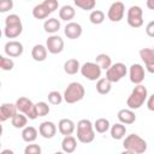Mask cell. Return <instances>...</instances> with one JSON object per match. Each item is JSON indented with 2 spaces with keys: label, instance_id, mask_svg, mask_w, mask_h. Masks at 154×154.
<instances>
[{
  "label": "cell",
  "instance_id": "6da1fadb",
  "mask_svg": "<svg viewBox=\"0 0 154 154\" xmlns=\"http://www.w3.org/2000/svg\"><path fill=\"white\" fill-rule=\"evenodd\" d=\"M147 97H148L147 88L142 84H138L132 89L131 94L129 95L126 100V106L129 107V109H138L146 102Z\"/></svg>",
  "mask_w": 154,
  "mask_h": 154
},
{
  "label": "cell",
  "instance_id": "7a4b0ae2",
  "mask_svg": "<svg viewBox=\"0 0 154 154\" xmlns=\"http://www.w3.org/2000/svg\"><path fill=\"white\" fill-rule=\"evenodd\" d=\"M123 147L134 154H143L147 150V142L137 134H130L123 141Z\"/></svg>",
  "mask_w": 154,
  "mask_h": 154
},
{
  "label": "cell",
  "instance_id": "3957f363",
  "mask_svg": "<svg viewBox=\"0 0 154 154\" xmlns=\"http://www.w3.org/2000/svg\"><path fill=\"white\" fill-rule=\"evenodd\" d=\"M85 95V89L79 82H71L63 95V100L66 103H76L81 101Z\"/></svg>",
  "mask_w": 154,
  "mask_h": 154
},
{
  "label": "cell",
  "instance_id": "277c9868",
  "mask_svg": "<svg viewBox=\"0 0 154 154\" xmlns=\"http://www.w3.org/2000/svg\"><path fill=\"white\" fill-rule=\"evenodd\" d=\"M95 138L93 123L89 119H81L77 123V140L81 143H90Z\"/></svg>",
  "mask_w": 154,
  "mask_h": 154
},
{
  "label": "cell",
  "instance_id": "5b68a950",
  "mask_svg": "<svg viewBox=\"0 0 154 154\" xmlns=\"http://www.w3.org/2000/svg\"><path fill=\"white\" fill-rule=\"evenodd\" d=\"M16 108H17V111L19 112V113H23L26 118H29V119H31V120H35L36 118H37V116H36V109H35V103L30 100V99H28V97H25V96H20L17 101H16Z\"/></svg>",
  "mask_w": 154,
  "mask_h": 154
},
{
  "label": "cell",
  "instance_id": "8992f818",
  "mask_svg": "<svg viewBox=\"0 0 154 154\" xmlns=\"http://www.w3.org/2000/svg\"><path fill=\"white\" fill-rule=\"evenodd\" d=\"M128 73V67L123 63H116L109 66V69L106 70V79L111 83L119 82L123 77H125Z\"/></svg>",
  "mask_w": 154,
  "mask_h": 154
},
{
  "label": "cell",
  "instance_id": "52a82bcc",
  "mask_svg": "<svg viewBox=\"0 0 154 154\" xmlns=\"http://www.w3.org/2000/svg\"><path fill=\"white\" fill-rule=\"evenodd\" d=\"M126 22L131 28H140L143 25V11L140 6L132 5L126 13Z\"/></svg>",
  "mask_w": 154,
  "mask_h": 154
},
{
  "label": "cell",
  "instance_id": "ba28073f",
  "mask_svg": "<svg viewBox=\"0 0 154 154\" xmlns=\"http://www.w3.org/2000/svg\"><path fill=\"white\" fill-rule=\"evenodd\" d=\"M83 77H85L89 81H97L101 78V69L93 61H87L84 63L81 69H79Z\"/></svg>",
  "mask_w": 154,
  "mask_h": 154
},
{
  "label": "cell",
  "instance_id": "9c48e42d",
  "mask_svg": "<svg viewBox=\"0 0 154 154\" xmlns=\"http://www.w3.org/2000/svg\"><path fill=\"white\" fill-rule=\"evenodd\" d=\"M124 13H125V5L122 1H116L109 6L107 11V17L111 22H120L124 17Z\"/></svg>",
  "mask_w": 154,
  "mask_h": 154
},
{
  "label": "cell",
  "instance_id": "30bf717a",
  "mask_svg": "<svg viewBox=\"0 0 154 154\" xmlns=\"http://www.w3.org/2000/svg\"><path fill=\"white\" fill-rule=\"evenodd\" d=\"M46 49L51 54H59L64 49V40L59 35H51L46 41Z\"/></svg>",
  "mask_w": 154,
  "mask_h": 154
},
{
  "label": "cell",
  "instance_id": "8fae6325",
  "mask_svg": "<svg viewBox=\"0 0 154 154\" xmlns=\"http://www.w3.org/2000/svg\"><path fill=\"white\" fill-rule=\"evenodd\" d=\"M130 82L138 85L144 81V67L141 64H132L129 69Z\"/></svg>",
  "mask_w": 154,
  "mask_h": 154
},
{
  "label": "cell",
  "instance_id": "7c38bea8",
  "mask_svg": "<svg viewBox=\"0 0 154 154\" xmlns=\"http://www.w3.org/2000/svg\"><path fill=\"white\" fill-rule=\"evenodd\" d=\"M4 51L8 58H17V57H20L23 54L24 47L19 41L13 40V41H8L5 43Z\"/></svg>",
  "mask_w": 154,
  "mask_h": 154
},
{
  "label": "cell",
  "instance_id": "4fadbf2b",
  "mask_svg": "<svg viewBox=\"0 0 154 154\" xmlns=\"http://www.w3.org/2000/svg\"><path fill=\"white\" fill-rule=\"evenodd\" d=\"M140 58L146 65V69L149 73L154 72V49L153 48H142L140 51Z\"/></svg>",
  "mask_w": 154,
  "mask_h": 154
},
{
  "label": "cell",
  "instance_id": "5bb4252c",
  "mask_svg": "<svg viewBox=\"0 0 154 154\" xmlns=\"http://www.w3.org/2000/svg\"><path fill=\"white\" fill-rule=\"evenodd\" d=\"M82 25L79 23H76V22H69L66 25H65V29H64V34L67 38L70 40H76L81 35H82Z\"/></svg>",
  "mask_w": 154,
  "mask_h": 154
},
{
  "label": "cell",
  "instance_id": "9a60e30c",
  "mask_svg": "<svg viewBox=\"0 0 154 154\" xmlns=\"http://www.w3.org/2000/svg\"><path fill=\"white\" fill-rule=\"evenodd\" d=\"M18 113L16 105L14 103H2L0 106V123L6 122L7 119H12L13 116H16Z\"/></svg>",
  "mask_w": 154,
  "mask_h": 154
},
{
  "label": "cell",
  "instance_id": "2e32d148",
  "mask_svg": "<svg viewBox=\"0 0 154 154\" xmlns=\"http://www.w3.org/2000/svg\"><path fill=\"white\" fill-rule=\"evenodd\" d=\"M38 132L43 138H53L57 134V126L53 122H42L38 126Z\"/></svg>",
  "mask_w": 154,
  "mask_h": 154
},
{
  "label": "cell",
  "instance_id": "e0dca14e",
  "mask_svg": "<svg viewBox=\"0 0 154 154\" xmlns=\"http://www.w3.org/2000/svg\"><path fill=\"white\" fill-rule=\"evenodd\" d=\"M58 129H59V132L61 135H64V137H65V136H71L73 134L76 125H75L73 120H71L69 118H63L58 123Z\"/></svg>",
  "mask_w": 154,
  "mask_h": 154
},
{
  "label": "cell",
  "instance_id": "ac0fdd59",
  "mask_svg": "<svg viewBox=\"0 0 154 154\" xmlns=\"http://www.w3.org/2000/svg\"><path fill=\"white\" fill-rule=\"evenodd\" d=\"M118 117V120L120 124L123 125H129V124H132L136 122V116H135V112L132 109H129V108H123L118 112L117 114Z\"/></svg>",
  "mask_w": 154,
  "mask_h": 154
},
{
  "label": "cell",
  "instance_id": "d6986e66",
  "mask_svg": "<svg viewBox=\"0 0 154 154\" xmlns=\"http://www.w3.org/2000/svg\"><path fill=\"white\" fill-rule=\"evenodd\" d=\"M77 148V141L73 136H65L61 141V149L65 154H71Z\"/></svg>",
  "mask_w": 154,
  "mask_h": 154
},
{
  "label": "cell",
  "instance_id": "ffe728a7",
  "mask_svg": "<svg viewBox=\"0 0 154 154\" xmlns=\"http://www.w3.org/2000/svg\"><path fill=\"white\" fill-rule=\"evenodd\" d=\"M47 49H46V46L43 45H35L31 49V57L35 61H45L46 58H47Z\"/></svg>",
  "mask_w": 154,
  "mask_h": 154
},
{
  "label": "cell",
  "instance_id": "44dd1931",
  "mask_svg": "<svg viewBox=\"0 0 154 154\" xmlns=\"http://www.w3.org/2000/svg\"><path fill=\"white\" fill-rule=\"evenodd\" d=\"M43 29H45L46 32L55 35V32H58L59 29H60L59 19H57V18H48V19H46L45 23H43Z\"/></svg>",
  "mask_w": 154,
  "mask_h": 154
},
{
  "label": "cell",
  "instance_id": "7402d4cb",
  "mask_svg": "<svg viewBox=\"0 0 154 154\" xmlns=\"http://www.w3.org/2000/svg\"><path fill=\"white\" fill-rule=\"evenodd\" d=\"M23 31L22 24H14V25H5L4 34L7 38H16L18 37Z\"/></svg>",
  "mask_w": 154,
  "mask_h": 154
},
{
  "label": "cell",
  "instance_id": "603a6c76",
  "mask_svg": "<svg viewBox=\"0 0 154 154\" xmlns=\"http://www.w3.org/2000/svg\"><path fill=\"white\" fill-rule=\"evenodd\" d=\"M109 131H111V137L113 140H122L125 137L126 128H125V125H123L120 123H116L114 125H112L109 128Z\"/></svg>",
  "mask_w": 154,
  "mask_h": 154
},
{
  "label": "cell",
  "instance_id": "cb8c5ba5",
  "mask_svg": "<svg viewBox=\"0 0 154 154\" xmlns=\"http://www.w3.org/2000/svg\"><path fill=\"white\" fill-rule=\"evenodd\" d=\"M75 14H76V11L71 5H64L59 10V18L65 22H70L71 19H73Z\"/></svg>",
  "mask_w": 154,
  "mask_h": 154
},
{
  "label": "cell",
  "instance_id": "d4e9b609",
  "mask_svg": "<svg viewBox=\"0 0 154 154\" xmlns=\"http://www.w3.org/2000/svg\"><path fill=\"white\" fill-rule=\"evenodd\" d=\"M81 69V64L77 59H69L64 63V71L67 75H76Z\"/></svg>",
  "mask_w": 154,
  "mask_h": 154
},
{
  "label": "cell",
  "instance_id": "484cf974",
  "mask_svg": "<svg viewBox=\"0 0 154 154\" xmlns=\"http://www.w3.org/2000/svg\"><path fill=\"white\" fill-rule=\"evenodd\" d=\"M22 138L26 143H32L37 138V130L34 126H25L22 130Z\"/></svg>",
  "mask_w": 154,
  "mask_h": 154
},
{
  "label": "cell",
  "instance_id": "4316f807",
  "mask_svg": "<svg viewBox=\"0 0 154 154\" xmlns=\"http://www.w3.org/2000/svg\"><path fill=\"white\" fill-rule=\"evenodd\" d=\"M95 64L101 69V70H107L109 69V66L112 65V59L109 55L105 54V53H101V54H97L96 58H95Z\"/></svg>",
  "mask_w": 154,
  "mask_h": 154
},
{
  "label": "cell",
  "instance_id": "83f0119b",
  "mask_svg": "<svg viewBox=\"0 0 154 154\" xmlns=\"http://www.w3.org/2000/svg\"><path fill=\"white\" fill-rule=\"evenodd\" d=\"M93 128L96 132L99 134H105L106 131L109 130L111 125H109V120L106 118H99L95 120V123L93 124Z\"/></svg>",
  "mask_w": 154,
  "mask_h": 154
},
{
  "label": "cell",
  "instance_id": "f1b7e54d",
  "mask_svg": "<svg viewBox=\"0 0 154 154\" xmlns=\"http://www.w3.org/2000/svg\"><path fill=\"white\" fill-rule=\"evenodd\" d=\"M111 89H112V83L108 82L106 78L97 79V82H96V91L99 94L106 95V94H108L111 91Z\"/></svg>",
  "mask_w": 154,
  "mask_h": 154
},
{
  "label": "cell",
  "instance_id": "f546056e",
  "mask_svg": "<svg viewBox=\"0 0 154 154\" xmlns=\"http://www.w3.org/2000/svg\"><path fill=\"white\" fill-rule=\"evenodd\" d=\"M51 14V12L43 6V4H38L36 5L34 8H32V16L36 18V19H46L48 18V16Z\"/></svg>",
  "mask_w": 154,
  "mask_h": 154
},
{
  "label": "cell",
  "instance_id": "4dcf8cb0",
  "mask_svg": "<svg viewBox=\"0 0 154 154\" xmlns=\"http://www.w3.org/2000/svg\"><path fill=\"white\" fill-rule=\"evenodd\" d=\"M26 123H28V118L23 113H19V112L16 116H13V118L11 119V124L16 129H24L26 126Z\"/></svg>",
  "mask_w": 154,
  "mask_h": 154
},
{
  "label": "cell",
  "instance_id": "1f68e13d",
  "mask_svg": "<svg viewBox=\"0 0 154 154\" xmlns=\"http://www.w3.org/2000/svg\"><path fill=\"white\" fill-rule=\"evenodd\" d=\"M89 20L90 23L95 24V25H99L101 23H103L105 20V13L100 10H93L89 14Z\"/></svg>",
  "mask_w": 154,
  "mask_h": 154
},
{
  "label": "cell",
  "instance_id": "d6a6232c",
  "mask_svg": "<svg viewBox=\"0 0 154 154\" xmlns=\"http://www.w3.org/2000/svg\"><path fill=\"white\" fill-rule=\"evenodd\" d=\"M35 109H36L37 118L38 117H45V116H47L51 112V108H49L48 103L45 102V101H40V102L35 103Z\"/></svg>",
  "mask_w": 154,
  "mask_h": 154
},
{
  "label": "cell",
  "instance_id": "836d02e7",
  "mask_svg": "<svg viewBox=\"0 0 154 154\" xmlns=\"http://www.w3.org/2000/svg\"><path fill=\"white\" fill-rule=\"evenodd\" d=\"M75 5L84 11H90V10H94V7L96 6V1L95 0H75Z\"/></svg>",
  "mask_w": 154,
  "mask_h": 154
},
{
  "label": "cell",
  "instance_id": "e575fe53",
  "mask_svg": "<svg viewBox=\"0 0 154 154\" xmlns=\"http://www.w3.org/2000/svg\"><path fill=\"white\" fill-rule=\"evenodd\" d=\"M47 97H48L49 103H52V105H60L63 102V95L59 91H57V90L49 91Z\"/></svg>",
  "mask_w": 154,
  "mask_h": 154
},
{
  "label": "cell",
  "instance_id": "d590c367",
  "mask_svg": "<svg viewBox=\"0 0 154 154\" xmlns=\"http://www.w3.org/2000/svg\"><path fill=\"white\" fill-rule=\"evenodd\" d=\"M41 153H42V149L36 143H29L24 148V154H41Z\"/></svg>",
  "mask_w": 154,
  "mask_h": 154
},
{
  "label": "cell",
  "instance_id": "8d00e7d4",
  "mask_svg": "<svg viewBox=\"0 0 154 154\" xmlns=\"http://www.w3.org/2000/svg\"><path fill=\"white\" fill-rule=\"evenodd\" d=\"M14 67V61L11 58H2L1 64H0V69L4 71H11Z\"/></svg>",
  "mask_w": 154,
  "mask_h": 154
},
{
  "label": "cell",
  "instance_id": "74e56055",
  "mask_svg": "<svg viewBox=\"0 0 154 154\" xmlns=\"http://www.w3.org/2000/svg\"><path fill=\"white\" fill-rule=\"evenodd\" d=\"M14 24H22L20 17L18 14H16V13L8 14L5 18V25H14Z\"/></svg>",
  "mask_w": 154,
  "mask_h": 154
},
{
  "label": "cell",
  "instance_id": "f35d334b",
  "mask_svg": "<svg viewBox=\"0 0 154 154\" xmlns=\"http://www.w3.org/2000/svg\"><path fill=\"white\" fill-rule=\"evenodd\" d=\"M13 7L12 0H0V13H5Z\"/></svg>",
  "mask_w": 154,
  "mask_h": 154
},
{
  "label": "cell",
  "instance_id": "ab89813d",
  "mask_svg": "<svg viewBox=\"0 0 154 154\" xmlns=\"http://www.w3.org/2000/svg\"><path fill=\"white\" fill-rule=\"evenodd\" d=\"M42 4H43V6H45L51 13L54 12V11L58 8V6H59V4H58L57 0H45Z\"/></svg>",
  "mask_w": 154,
  "mask_h": 154
},
{
  "label": "cell",
  "instance_id": "60d3db41",
  "mask_svg": "<svg viewBox=\"0 0 154 154\" xmlns=\"http://www.w3.org/2000/svg\"><path fill=\"white\" fill-rule=\"evenodd\" d=\"M146 32H147V35H148L149 37H153V36H154V22H153V20L147 24V26H146Z\"/></svg>",
  "mask_w": 154,
  "mask_h": 154
},
{
  "label": "cell",
  "instance_id": "b9f144b4",
  "mask_svg": "<svg viewBox=\"0 0 154 154\" xmlns=\"http://www.w3.org/2000/svg\"><path fill=\"white\" fill-rule=\"evenodd\" d=\"M147 107H148V109L149 111H154V95H148V97H147Z\"/></svg>",
  "mask_w": 154,
  "mask_h": 154
},
{
  "label": "cell",
  "instance_id": "7bdbcfd3",
  "mask_svg": "<svg viewBox=\"0 0 154 154\" xmlns=\"http://www.w3.org/2000/svg\"><path fill=\"white\" fill-rule=\"evenodd\" d=\"M0 154H14V152L12 149H4L0 152Z\"/></svg>",
  "mask_w": 154,
  "mask_h": 154
},
{
  "label": "cell",
  "instance_id": "ee69618b",
  "mask_svg": "<svg viewBox=\"0 0 154 154\" xmlns=\"http://www.w3.org/2000/svg\"><path fill=\"white\" fill-rule=\"evenodd\" d=\"M120 154H134V153H131V152H129V150H125V149H124Z\"/></svg>",
  "mask_w": 154,
  "mask_h": 154
},
{
  "label": "cell",
  "instance_id": "f6af8a7d",
  "mask_svg": "<svg viewBox=\"0 0 154 154\" xmlns=\"http://www.w3.org/2000/svg\"><path fill=\"white\" fill-rule=\"evenodd\" d=\"M1 135H2V125L0 123V137H1Z\"/></svg>",
  "mask_w": 154,
  "mask_h": 154
},
{
  "label": "cell",
  "instance_id": "bcb514c9",
  "mask_svg": "<svg viewBox=\"0 0 154 154\" xmlns=\"http://www.w3.org/2000/svg\"><path fill=\"white\" fill-rule=\"evenodd\" d=\"M54 154H65V153H64V152H55Z\"/></svg>",
  "mask_w": 154,
  "mask_h": 154
},
{
  "label": "cell",
  "instance_id": "7dc6e473",
  "mask_svg": "<svg viewBox=\"0 0 154 154\" xmlns=\"http://www.w3.org/2000/svg\"><path fill=\"white\" fill-rule=\"evenodd\" d=\"M2 58H4V57H2L1 54H0V64H1V60H2Z\"/></svg>",
  "mask_w": 154,
  "mask_h": 154
},
{
  "label": "cell",
  "instance_id": "c3c4849f",
  "mask_svg": "<svg viewBox=\"0 0 154 154\" xmlns=\"http://www.w3.org/2000/svg\"><path fill=\"white\" fill-rule=\"evenodd\" d=\"M1 35H2V31H1V29H0V38H1Z\"/></svg>",
  "mask_w": 154,
  "mask_h": 154
},
{
  "label": "cell",
  "instance_id": "681fc988",
  "mask_svg": "<svg viewBox=\"0 0 154 154\" xmlns=\"http://www.w3.org/2000/svg\"><path fill=\"white\" fill-rule=\"evenodd\" d=\"M0 88H1V82H0Z\"/></svg>",
  "mask_w": 154,
  "mask_h": 154
},
{
  "label": "cell",
  "instance_id": "f907efd6",
  "mask_svg": "<svg viewBox=\"0 0 154 154\" xmlns=\"http://www.w3.org/2000/svg\"><path fill=\"white\" fill-rule=\"evenodd\" d=\"M0 147H1V142H0Z\"/></svg>",
  "mask_w": 154,
  "mask_h": 154
}]
</instances>
